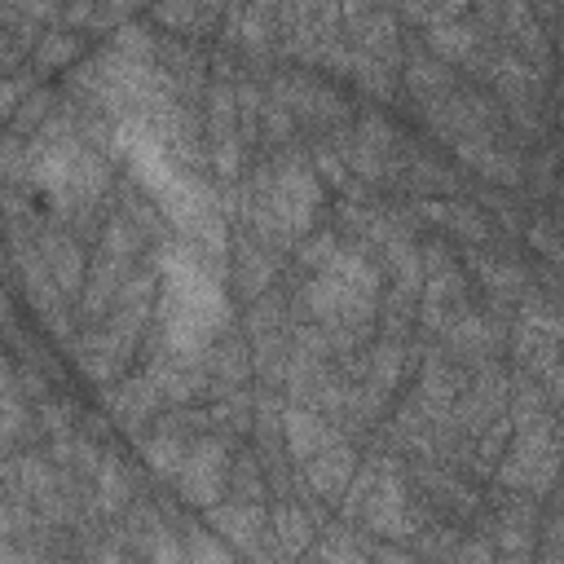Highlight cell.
I'll return each mask as SVG.
<instances>
[{
	"label": "cell",
	"instance_id": "6da1fadb",
	"mask_svg": "<svg viewBox=\"0 0 564 564\" xmlns=\"http://www.w3.org/2000/svg\"><path fill=\"white\" fill-rule=\"evenodd\" d=\"M176 480H181V498L194 502V507H212L220 502L225 485H229V454L220 441L203 436L198 445L185 449L181 467H176Z\"/></svg>",
	"mask_w": 564,
	"mask_h": 564
},
{
	"label": "cell",
	"instance_id": "7a4b0ae2",
	"mask_svg": "<svg viewBox=\"0 0 564 564\" xmlns=\"http://www.w3.org/2000/svg\"><path fill=\"white\" fill-rule=\"evenodd\" d=\"M128 256H115V251H97L93 269H84V286H79V300H84V317H101L106 304L115 300L119 282L128 278Z\"/></svg>",
	"mask_w": 564,
	"mask_h": 564
},
{
	"label": "cell",
	"instance_id": "3957f363",
	"mask_svg": "<svg viewBox=\"0 0 564 564\" xmlns=\"http://www.w3.org/2000/svg\"><path fill=\"white\" fill-rule=\"evenodd\" d=\"M352 467H357V458H352V449H348L339 436L326 441L313 458H304V476H308V485H313L322 498H339L344 485L352 480Z\"/></svg>",
	"mask_w": 564,
	"mask_h": 564
},
{
	"label": "cell",
	"instance_id": "277c9868",
	"mask_svg": "<svg viewBox=\"0 0 564 564\" xmlns=\"http://www.w3.org/2000/svg\"><path fill=\"white\" fill-rule=\"evenodd\" d=\"M463 295V278L458 269L445 260V256H427V269H423V322L427 326H441L445 322V308L458 304Z\"/></svg>",
	"mask_w": 564,
	"mask_h": 564
},
{
	"label": "cell",
	"instance_id": "5b68a950",
	"mask_svg": "<svg viewBox=\"0 0 564 564\" xmlns=\"http://www.w3.org/2000/svg\"><path fill=\"white\" fill-rule=\"evenodd\" d=\"M361 520L375 533H405V494L397 476H383L370 494H361Z\"/></svg>",
	"mask_w": 564,
	"mask_h": 564
},
{
	"label": "cell",
	"instance_id": "8992f818",
	"mask_svg": "<svg viewBox=\"0 0 564 564\" xmlns=\"http://www.w3.org/2000/svg\"><path fill=\"white\" fill-rule=\"evenodd\" d=\"M44 264H48V278L57 282L62 295H79L88 264H84V251H79V242L70 234H62V229L44 234Z\"/></svg>",
	"mask_w": 564,
	"mask_h": 564
},
{
	"label": "cell",
	"instance_id": "52a82bcc",
	"mask_svg": "<svg viewBox=\"0 0 564 564\" xmlns=\"http://www.w3.org/2000/svg\"><path fill=\"white\" fill-rule=\"evenodd\" d=\"M282 436H286V449H291V458H313L326 441H335V432L313 414V410H304V405H291L286 414H282Z\"/></svg>",
	"mask_w": 564,
	"mask_h": 564
},
{
	"label": "cell",
	"instance_id": "ba28073f",
	"mask_svg": "<svg viewBox=\"0 0 564 564\" xmlns=\"http://www.w3.org/2000/svg\"><path fill=\"white\" fill-rule=\"evenodd\" d=\"M207 524L212 529H220L229 542H238V546H251L256 542V533L264 529V511H260V502H229V507H207Z\"/></svg>",
	"mask_w": 564,
	"mask_h": 564
},
{
	"label": "cell",
	"instance_id": "9c48e42d",
	"mask_svg": "<svg viewBox=\"0 0 564 564\" xmlns=\"http://www.w3.org/2000/svg\"><path fill=\"white\" fill-rule=\"evenodd\" d=\"M154 405H159V388H154L150 375H145V379H132V383H123V388L110 392V414H115L123 427H137Z\"/></svg>",
	"mask_w": 564,
	"mask_h": 564
},
{
	"label": "cell",
	"instance_id": "30bf717a",
	"mask_svg": "<svg viewBox=\"0 0 564 564\" xmlns=\"http://www.w3.org/2000/svg\"><path fill=\"white\" fill-rule=\"evenodd\" d=\"M427 44H432L441 57L458 62V57H467V53L476 48V31H471L467 22H458V18H449V22H432V31H427Z\"/></svg>",
	"mask_w": 564,
	"mask_h": 564
},
{
	"label": "cell",
	"instance_id": "8fae6325",
	"mask_svg": "<svg viewBox=\"0 0 564 564\" xmlns=\"http://www.w3.org/2000/svg\"><path fill=\"white\" fill-rule=\"evenodd\" d=\"M185 441H181V432L176 427H163L159 436H150L145 441V458H150V467L159 471V476H176V467H181V458H185Z\"/></svg>",
	"mask_w": 564,
	"mask_h": 564
},
{
	"label": "cell",
	"instance_id": "7c38bea8",
	"mask_svg": "<svg viewBox=\"0 0 564 564\" xmlns=\"http://www.w3.org/2000/svg\"><path fill=\"white\" fill-rule=\"evenodd\" d=\"M273 524H278V551L282 555H300L308 546V538H313V520L300 507H282L273 516Z\"/></svg>",
	"mask_w": 564,
	"mask_h": 564
},
{
	"label": "cell",
	"instance_id": "4fadbf2b",
	"mask_svg": "<svg viewBox=\"0 0 564 564\" xmlns=\"http://www.w3.org/2000/svg\"><path fill=\"white\" fill-rule=\"evenodd\" d=\"M449 344H454L463 357H480V352H489L494 330H489L480 317H458V322L449 326Z\"/></svg>",
	"mask_w": 564,
	"mask_h": 564
},
{
	"label": "cell",
	"instance_id": "5bb4252c",
	"mask_svg": "<svg viewBox=\"0 0 564 564\" xmlns=\"http://www.w3.org/2000/svg\"><path fill=\"white\" fill-rule=\"evenodd\" d=\"M48 106H53V97H48V93H26V97L18 101V110L9 115L13 137H22V132H40V123L48 119Z\"/></svg>",
	"mask_w": 564,
	"mask_h": 564
},
{
	"label": "cell",
	"instance_id": "9a60e30c",
	"mask_svg": "<svg viewBox=\"0 0 564 564\" xmlns=\"http://www.w3.org/2000/svg\"><path fill=\"white\" fill-rule=\"evenodd\" d=\"M423 401H427L436 414L454 401V375H449V370H445V361H436V357H432V361H427V370H423Z\"/></svg>",
	"mask_w": 564,
	"mask_h": 564
},
{
	"label": "cell",
	"instance_id": "2e32d148",
	"mask_svg": "<svg viewBox=\"0 0 564 564\" xmlns=\"http://www.w3.org/2000/svg\"><path fill=\"white\" fill-rule=\"evenodd\" d=\"M97 480H101V502H106V511H115L123 498H128V471H123V463L119 458H106V463H97Z\"/></svg>",
	"mask_w": 564,
	"mask_h": 564
},
{
	"label": "cell",
	"instance_id": "e0dca14e",
	"mask_svg": "<svg viewBox=\"0 0 564 564\" xmlns=\"http://www.w3.org/2000/svg\"><path fill=\"white\" fill-rule=\"evenodd\" d=\"M75 53H79V40H75V31H70V35H44V44L35 48V70H53V66H66Z\"/></svg>",
	"mask_w": 564,
	"mask_h": 564
},
{
	"label": "cell",
	"instance_id": "ac0fdd59",
	"mask_svg": "<svg viewBox=\"0 0 564 564\" xmlns=\"http://www.w3.org/2000/svg\"><path fill=\"white\" fill-rule=\"evenodd\" d=\"M397 361H401V357H397L392 344H379V348L370 352V383H366V388H370L375 397H383V392L397 383Z\"/></svg>",
	"mask_w": 564,
	"mask_h": 564
},
{
	"label": "cell",
	"instance_id": "d6986e66",
	"mask_svg": "<svg viewBox=\"0 0 564 564\" xmlns=\"http://www.w3.org/2000/svg\"><path fill=\"white\" fill-rule=\"evenodd\" d=\"M410 88L423 97V93H441L449 88V70H441L436 62H410Z\"/></svg>",
	"mask_w": 564,
	"mask_h": 564
},
{
	"label": "cell",
	"instance_id": "ffe728a7",
	"mask_svg": "<svg viewBox=\"0 0 564 564\" xmlns=\"http://www.w3.org/2000/svg\"><path fill=\"white\" fill-rule=\"evenodd\" d=\"M229 480H234V489H238V502H260V471H256L251 458H238V463L229 467Z\"/></svg>",
	"mask_w": 564,
	"mask_h": 564
},
{
	"label": "cell",
	"instance_id": "44dd1931",
	"mask_svg": "<svg viewBox=\"0 0 564 564\" xmlns=\"http://www.w3.org/2000/svg\"><path fill=\"white\" fill-rule=\"evenodd\" d=\"M238 278H242V291H260V286L273 278V264H269V260H260V256L247 247V256L238 260Z\"/></svg>",
	"mask_w": 564,
	"mask_h": 564
},
{
	"label": "cell",
	"instance_id": "7402d4cb",
	"mask_svg": "<svg viewBox=\"0 0 564 564\" xmlns=\"http://www.w3.org/2000/svg\"><path fill=\"white\" fill-rule=\"evenodd\" d=\"M154 18H159L163 26H194L198 4H194V0H159V4H154Z\"/></svg>",
	"mask_w": 564,
	"mask_h": 564
},
{
	"label": "cell",
	"instance_id": "603a6c76",
	"mask_svg": "<svg viewBox=\"0 0 564 564\" xmlns=\"http://www.w3.org/2000/svg\"><path fill=\"white\" fill-rule=\"evenodd\" d=\"M31 84H35V70H31V75H22V79H0V115H13V110H18V101L31 93Z\"/></svg>",
	"mask_w": 564,
	"mask_h": 564
},
{
	"label": "cell",
	"instance_id": "cb8c5ba5",
	"mask_svg": "<svg viewBox=\"0 0 564 564\" xmlns=\"http://www.w3.org/2000/svg\"><path fill=\"white\" fill-rule=\"evenodd\" d=\"M330 256H335V238H330V234H317V238L304 242V251H300V260H304V264H317V269H322Z\"/></svg>",
	"mask_w": 564,
	"mask_h": 564
},
{
	"label": "cell",
	"instance_id": "d4e9b609",
	"mask_svg": "<svg viewBox=\"0 0 564 564\" xmlns=\"http://www.w3.org/2000/svg\"><path fill=\"white\" fill-rule=\"evenodd\" d=\"M189 551H194V555H203V560H207V555H212V560H225V555H229L225 546H216V542H207L203 533H194V546H189Z\"/></svg>",
	"mask_w": 564,
	"mask_h": 564
},
{
	"label": "cell",
	"instance_id": "484cf974",
	"mask_svg": "<svg viewBox=\"0 0 564 564\" xmlns=\"http://www.w3.org/2000/svg\"><path fill=\"white\" fill-rule=\"evenodd\" d=\"M22 13H35V18H53L57 13V0H18Z\"/></svg>",
	"mask_w": 564,
	"mask_h": 564
},
{
	"label": "cell",
	"instance_id": "4316f807",
	"mask_svg": "<svg viewBox=\"0 0 564 564\" xmlns=\"http://www.w3.org/2000/svg\"><path fill=\"white\" fill-rule=\"evenodd\" d=\"M194 4H198V9H220L225 0H194Z\"/></svg>",
	"mask_w": 564,
	"mask_h": 564
},
{
	"label": "cell",
	"instance_id": "83f0119b",
	"mask_svg": "<svg viewBox=\"0 0 564 564\" xmlns=\"http://www.w3.org/2000/svg\"><path fill=\"white\" fill-rule=\"evenodd\" d=\"M0 533H9V511L0 507Z\"/></svg>",
	"mask_w": 564,
	"mask_h": 564
},
{
	"label": "cell",
	"instance_id": "f1b7e54d",
	"mask_svg": "<svg viewBox=\"0 0 564 564\" xmlns=\"http://www.w3.org/2000/svg\"><path fill=\"white\" fill-rule=\"evenodd\" d=\"M110 4H119V9H132V4H141V0H110Z\"/></svg>",
	"mask_w": 564,
	"mask_h": 564
}]
</instances>
